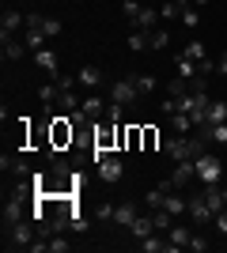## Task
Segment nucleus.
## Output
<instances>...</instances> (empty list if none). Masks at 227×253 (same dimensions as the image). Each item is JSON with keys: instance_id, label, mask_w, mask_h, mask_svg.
<instances>
[{"instance_id": "obj_1", "label": "nucleus", "mask_w": 227, "mask_h": 253, "mask_svg": "<svg viewBox=\"0 0 227 253\" xmlns=\"http://www.w3.org/2000/svg\"><path fill=\"white\" fill-rule=\"evenodd\" d=\"M76 144V125L68 114H53V121H49V155H57V151H65Z\"/></svg>"}, {"instance_id": "obj_2", "label": "nucleus", "mask_w": 227, "mask_h": 253, "mask_svg": "<svg viewBox=\"0 0 227 253\" xmlns=\"http://www.w3.org/2000/svg\"><path fill=\"white\" fill-rule=\"evenodd\" d=\"M34 238H38V223L23 219L15 227H4V250H31Z\"/></svg>"}, {"instance_id": "obj_3", "label": "nucleus", "mask_w": 227, "mask_h": 253, "mask_svg": "<svg viewBox=\"0 0 227 253\" xmlns=\"http://www.w3.org/2000/svg\"><path fill=\"white\" fill-rule=\"evenodd\" d=\"M193 167H197V181H201V185H220L224 167H220V159L212 155V151H201V155L193 159Z\"/></svg>"}, {"instance_id": "obj_4", "label": "nucleus", "mask_w": 227, "mask_h": 253, "mask_svg": "<svg viewBox=\"0 0 227 253\" xmlns=\"http://www.w3.org/2000/svg\"><path fill=\"white\" fill-rule=\"evenodd\" d=\"M185 201H189V211H185V215H189V223H197V227H205V223H212V219H216V211L208 208L205 193H189Z\"/></svg>"}, {"instance_id": "obj_5", "label": "nucleus", "mask_w": 227, "mask_h": 253, "mask_svg": "<svg viewBox=\"0 0 227 253\" xmlns=\"http://www.w3.org/2000/svg\"><path fill=\"white\" fill-rule=\"evenodd\" d=\"M136 98H140V91H136V84H133V76H129V80H118V84H110V102L133 106Z\"/></svg>"}, {"instance_id": "obj_6", "label": "nucleus", "mask_w": 227, "mask_h": 253, "mask_svg": "<svg viewBox=\"0 0 227 253\" xmlns=\"http://www.w3.org/2000/svg\"><path fill=\"white\" fill-rule=\"evenodd\" d=\"M95 170H98V181H118L121 174H125V167H121L118 151H110L106 159H98V163H95Z\"/></svg>"}, {"instance_id": "obj_7", "label": "nucleus", "mask_w": 227, "mask_h": 253, "mask_svg": "<svg viewBox=\"0 0 227 253\" xmlns=\"http://www.w3.org/2000/svg\"><path fill=\"white\" fill-rule=\"evenodd\" d=\"M189 181H197V167H193V159H182V163H174V170H171V189H185Z\"/></svg>"}, {"instance_id": "obj_8", "label": "nucleus", "mask_w": 227, "mask_h": 253, "mask_svg": "<svg viewBox=\"0 0 227 253\" xmlns=\"http://www.w3.org/2000/svg\"><path fill=\"white\" fill-rule=\"evenodd\" d=\"M121 151H144V125H121Z\"/></svg>"}, {"instance_id": "obj_9", "label": "nucleus", "mask_w": 227, "mask_h": 253, "mask_svg": "<svg viewBox=\"0 0 227 253\" xmlns=\"http://www.w3.org/2000/svg\"><path fill=\"white\" fill-rule=\"evenodd\" d=\"M0 170H4V174H15V178H31V174H34L31 163H27L23 155H4V159H0Z\"/></svg>"}, {"instance_id": "obj_10", "label": "nucleus", "mask_w": 227, "mask_h": 253, "mask_svg": "<svg viewBox=\"0 0 227 253\" xmlns=\"http://www.w3.org/2000/svg\"><path fill=\"white\" fill-rule=\"evenodd\" d=\"M23 27H27V15H19V11H4V15H0V38H11V34L15 31H23Z\"/></svg>"}, {"instance_id": "obj_11", "label": "nucleus", "mask_w": 227, "mask_h": 253, "mask_svg": "<svg viewBox=\"0 0 227 253\" xmlns=\"http://www.w3.org/2000/svg\"><path fill=\"white\" fill-rule=\"evenodd\" d=\"M76 84H80V87H87V91L102 87V68H95V64H84V68L76 72Z\"/></svg>"}, {"instance_id": "obj_12", "label": "nucleus", "mask_w": 227, "mask_h": 253, "mask_svg": "<svg viewBox=\"0 0 227 253\" xmlns=\"http://www.w3.org/2000/svg\"><path fill=\"white\" fill-rule=\"evenodd\" d=\"M106 102H110V98H102V95L95 91V95H87L84 102H80V110H84V114L91 117V121H98V117L106 114Z\"/></svg>"}, {"instance_id": "obj_13", "label": "nucleus", "mask_w": 227, "mask_h": 253, "mask_svg": "<svg viewBox=\"0 0 227 253\" xmlns=\"http://www.w3.org/2000/svg\"><path fill=\"white\" fill-rule=\"evenodd\" d=\"M151 231H155V219H151V211H148V215H136V219H133V227H129L133 242H140V238H148Z\"/></svg>"}, {"instance_id": "obj_14", "label": "nucleus", "mask_w": 227, "mask_h": 253, "mask_svg": "<svg viewBox=\"0 0 227 253\" xmlns=\"http://www.w3.org/2000/svg\"><path fill=\"white\" fill-rule=\"evenodd\" d=\"M155 23H159V11H155V8H140V11H136V19H133L129 27H133V31H151Z\"/></svg>"}, {"instance_id": "obj_15", "label": "nucleus", "mask_w": 227, "mask_h": 253, "mask_svg": "<svg viewBox=\"0 0 227 253\" xmlns=\"http://www.w3.org/2000/svg\"><path fill=\"white\" fill-rule=\"evenodd\" d=\"M80 102H84V98L76 95V91H61V95H57V114H76V110H80Z\"/></svg>"}, {"instance_id": "obj_16", "label": "nucleus", "mask_w": 227, "mask_h": 253, "mask_svg": "<svg viewBox=\"0 0 227 253\" xmlns=\"http://www.w3.org/2000/svg\"><path fill=\"white\" fill-rule=\"evenodd\" d=\"M197 136L208 140V144H227V121H220V125H208V128H197Z\"/></svg>"}, {"instance_id": "obj_17", "label": "nucleus", "mask_w": 227, "mask_h": 253, "mask_svg": "<svg viewBox=\"0 0 227 253\" xmlns=\"http://www.w3.org/2000/svg\"><path fill=\"white\" fill-rule=\"evenodd\" d=\"M167 238H171V246H174V250H189V238H193V234H189V227L174 223L171 231H167Z\"/></svg>"}, {"instance_id": "obj_18", "label": "nucleus", "mask_w": 227, "mask_h": 253, "mask_svg": "<svg viewBox=\"0 0 227 253\" xmlns=\"http://www.w3.org/2000/svg\"><path fill=\"white\" fill-rule=\"evenodd\" d=\"M0 49H4V61H19L23 53H27V45L15 42V34H11V38H0Z\"/></svg>"}, {"instance_id": "obj_19", "label": "nucleus", "mask_w": 227, "mask_h": 253, "mask_svg": "<svg viewBox=\"0 0 227 253\" xmlns=\"http://www.w3.org/2000/svg\"><path fill=\"white\" fill-rule=\"evenodd\" d=\"M34 64H38V68H45L49 76H57V53H53V49H38V53H34Z\"/></svg>"}, {"instance_id": "obj_20", "label": "nucleus", "mask_w": 227, "mask_h": 253, "mask_svg": "<svg viewBox=\"0 0 227 253\" xmlns=\"http://www.w3.org/2000/svg\"><path fill=\"white\" fill-rule=\"evenodd\" d=\"M133 219H136V208H133V204H118V208H114V223H118V227L129 231Z\"/></svg>"}, {"instance_id": "obj_21", "label": "nucleus", "mask_w": 227, "mask_h": 253, "mask_svg": "<svg viewBox=\"0 0 227 253\" xmlns=\"http://www.w3.org/2000/svg\"><path fill=\"white\" fill-rule=\"evenodd\" d=\"M189 91H193V87H189V80H182V76H174L171 84H167V98H185Z\"/></svg>"}, {"instance_id": "obj_22", "label": "nucleus", "mask_w": 227, "mask_h": 253, "mask_svg": "<svg viewBox=\"0 0 227 253\" xmlns=\"http://www.w3.org/2000/svg\"><path fill=\"white\" fill-rule=\"evenodd\" d=\"M220 121H227V102L224 98H212V106H208V125H220Z\"/></svg>"}, {"instance_id": "obj_23", "label": "nucleus", "mask_w": 227, "mask_h": 253, "mask_svg": "<svg viewBox=\"0 0 227 253\" xmlns=\"http://www.w3.org/2000/svg\"><path fill=\"white\" fill-rule=\"evenodd\" d=\"M178 76H182V80H189V84H193L197 76H201V68H197V61H189V57H178Z\"/></svg>"}, {"instance_id": "obj_24", "label": "nucleus", "mask_w": 227, "mask_h": 253, "mask_svg": "<svg viewBox=\"0 0 227 253\" xmlns=\"http://www.w3.org/2000/svg\"><path fill=\"white\" fill-rule=\"evenodd\" d=\"M23 45H27L31 53L45 49V31H23Z\"/></svg>"}, {"instance_id": "obj_25", "label": "nucleus", "mask_w": 227, "mask_h": 253, "mask_svg": "<svg viewBox=\"0 0 227 253\" xmlns=\"http://www.w3.org/2000/svg\"><path fill=\"white\" fill-rule=\"evenodd\" d=\"M151 219H155V231H163V234L174 227V215L167 208H151Z\"/></svg>"}, {"instance_id": "obj_26", "label": "nucleus", "mask_w": 227, "mask_h": 253, "mask_svg": "<svg viewBox=\"0 0 227 253\" xmlns=\"http://www.w3.org/2000/svg\"><path fill=\"white\" fill-rule=\"evenodd\" d=\"M68 231L72 234H87L91 231V219H87L84 211H72V215H68Z\"/></svg>"}, {"instance_id": "obj_27", "label": "nucleus", "mask_w": 227, "mask_h": 253, "mask_svg": "<svg viewBox=\"0 0 227 253\" xmlns=\"http://www.w3.org/2000/svg\"><path fill=\"white\" fill-rule=\"evenodd\" d=\"M205 201H208V208H212V211L227 208V204H224V189H220V185H205Z\"/></svg>"}, {"instance_id": "obj_28", "label": "nucleus", "mask_w": 227, "mask_h": 253, "mask_svg": "<svg viewBox=\"0 0 227 253\" xmlns=\"http://www.w3.org/2000/svg\"><path fill=\"white\" fill-rule=\"evenodd\" d=\"M185 4H189V0H167V4H163V19H182V11H185Z\"/></svg>"}, {"instance_id": "obj_29", "label": "nucleus", "mask_w": 227, "mask_h": 253, "mask_svg": "<svg viewBox=\"0 0 227 253\" xmlns=\"http://www.w3.org/2000/svg\"><path fill=\"white\" fill-rule=\"evenodd\" d=\"M167 45H171V34L151 27V31H148V49H167Z\"/></svg>"}, {"instance_id": "obj_30", "label": "nucleus", "mask_w": 227, "mask_h": 253, "mask_svg": "<svg viewBox=\"0 0 227 253\" xmlns=\"http://www.w3.org/2000/svg\"><path fill=\"white\" fill-rule=\"evenodd\" d=\"M129 49L133 53H144V49H148V31H129Z\"/></svg>"}, {"instance_id": "obj_31", "label": "nucleus", "mask_w": 227, "mask_h": 253, "mask_svg": "<svg viewBox=\"0 0 227 253\" xmlns=\"http://www.w3.org/2000/svg\"><path fill=\"white\" fill-rule=\"evenodd\" d=\"M185 57H189V61H205V57H208V49H205V42H197V38H193V42H189V45H185Z\"/></svg>"}, {"instance_id": "obj_32", "label": "nucleus", "mask_w": 227, "mask_h": 253, "mask_svg": "<svg viewBox=\"0 0 227 253\" xmlns=\"http://www.w3.org/2000/svg\"><path fill=\"white\" fill-rule=\"evenodd\" d=\"M106 121H114V125H125V106H121V102H106Z\"/></svg>"}, {"instance_id": "obj_33", "label": "nucleus", "mask_w": 227, "mask_h": 253, "mask_svg": "<svg viewBox=\"0 0 227 253\" xmlns=\"http://www.w3.org/2000/svg\"><path fill=\"white\" fill-rule=\"evenodd\" d=\"M133 84H136V91H140V95H148V91H155V76L140 72V76H133Z\"/></svg>"}, {"instance_id": "obj_34", "label": "nucleus", "mask_w": 227, "mask_h": 253, "mask_svg": "<svg viewBox=\"0 0 227 253\" xmlns=\"http://www.w3.org/2000/svg\"><path fill=\"white\" fill-rule=\"evenodd\" d=\"M155 148H159V128L144 125V151H155Z\"/></svg>"}, {"instance_id": "obj_35", "label": "nucleus", "mask_w": 227, "mask_h": 253, "mask_svg": "<svg viewBox=\"0 0 227 253\" xmlns=\"http://www.w3.org/2000/svg\"><path fill=\"white\" fill-rule=\"evenodd\" d=\"M182 23L189 27V31H193L197 23H201V8H197V4H185V11H182Z\"/></svg>"}, {"instance_id": "obj_36", "label": "nucleus", "mask_w": 227, "mask_h": 253, "mask_svg": "<svg viewBox=\"0 0 227 253\" xmlns=\"http://www.w3.org/2000/svg\"><path fill=\"white\" fill-rule=\"evenodd\" d=\"M57 95H61V87H57V84H45V87H38V98H42L45 106H53V102H57Z\"/></svg>"}, {"instance_id": "obj_37", "label": "nucleus", "mask_w": 227, "mask_h": 253, "mask_svg": "<svg viewBox=\"0 0 227 253\" xmlns=\"http://www.w3.org/2000/svg\"><path fill=\"white\" fill-rule=\"evenodd\" d=\"M114 208H118V204H95V215H98V223H114Z\"/></svg>"}, {"instance_id": "obj_38", "label": "nucleus", "mask_w": 227, "mask_h": 253, "mask_svg": "<svg viewBox=\"0 0 227 253\" xmlns=\"http://www.w3.org/2000/svg\"><path fill=\"white\" fill-rule=\"evenodd\" d=\"M208 246H212V242H208L205 234H193V238H189V250H193V253H205Z\"/></svg>"}, {"instance_id": "obj_39", "label": "nucleus", "mask_w": 227, "mask_h": 253, "mask_svg": "<svg viewBox=\"0 0 227 253\" xmlns=\"http://www.w3.org/2000/svg\"><path fill=\"white\" fill-rule=\"evenodd\" d=\"M45 15H38V11H27V31H42Z\"/></svg>"}, {"instance_id": "obj_40", "label": "nucleus", "mask_w": 227, "mask_h": 253, "mask_svg": "<svg viewBox=\"0 0 227 253\" xmlns=\"http://www.w3.org/2000/svg\"><path fill=\"white\" fill-rule=\"evenodd\" d=\"M140 8H144V4H136V0H125V4H121V11H125V19H129V23L136 19V11H140Z\"/></svg>"}, {"instance_id": "obj_41", "label": "nucleus", "mask_w": 227, "mask_h": 253, "mask_svg": "<svg viewBox=\"0 0 227 253\" xmlns=\"http://www.w3.org/2000/svg\"><path fill=\"white\" fill-rule=\"evenodd\" d=\"M42 31H45V38H57V34H61V19H45Z\"/></svg>"}, {"instance_id": "obj_42", "label": "nucleus", "mask_w": 227, "mask_h": 253, "mask_svg": "<svg viewBox=\"0 0 227 253\" xmlns=\"http://www.w3.org/2000/svg\"><path fill=\"white\" fill-rule=\"evenodd\" d=\"M212 227H216L220 234H227V208H220V211H216V219H212Z\"/></svg>"}, {"instance_id": "obj_43", "label": "nucleus", "mask_w": 227, "mask_h": 253, "mask_svg": "<svg viewBox=\"0 0 227 253\" xmlns=\"http://www.w3.org/2000/svg\"><path fill=\"white\" fill-rule=\"evenodd\" d=\"M216 72H220V76H227V49L220 53V61H216Z\"/></svg>"}, {"instance_id": "obj_44", "label": "nucleus", "mask_w": 227, "mask_h": 253, "mask_svg": "<svg viewBox=\"0 0 227 253\" xmlns=\"http://www.w3.org/2000/svg\"><path fill=\"white\" fill-rule=\"evenodd\" d=\"M189 4H197V8H205V4H212V0H189Z\"/></svg>"}, {"instance_id": "obj_45", "label": "nucleus", "mask_w": 227, "mask_h": 253, "mask_svg": "<svg viewBox=\"0 0 227 253\" xmlns=\"http://www.w3.org/2000/svg\"><path fill=\"white\" fill-rule=\"evenodd\" d=\"M220 189H224V204H227V185H220Z\"/></svg>"}, {"instance_id": "obj_46", "label": "nucleus", "mask_w": 227, "mask_h": 253, "mask_svg": "<svg viewBox=\"0 0 227 253\" xmlns=\"http://www.w3.org/2000/svg\"><path fill=\"white\" fill-rule=\"evenodd\" d=\"M224 174H227V167H224Z\"/></svg>"}]
</instances>
